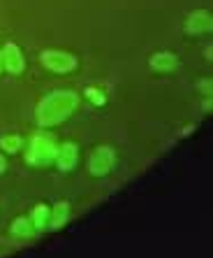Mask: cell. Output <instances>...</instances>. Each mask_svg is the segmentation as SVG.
Instances as JSON below:
<instances>
[{"mask_svg":"<svg viewBox=\"0 0 213 258\" xmlns=\"http://www.w3.org/2000/svg\"><path fill=\"white\" fill-rule=\"evenodd\" d=\"M79 96L74 91H56L49 93L47 98H42V102L37 105V123L44 128L58 126L67 116L77 109Z\"/></svg>","mask_w":213,"mask_h":258,"instance_id":"cell-1","label":"cell"},{"mask_svg":"<svg viewBox=\"0 0 213 258\" xmlns=\"http://www.w3.org/2000/svg\"><path fill=\"white\" fill-rule=\"evenodd\" d=\"M56 151H58V144L53 142V138L37 135L30 140L28 149H26V163L33 168H47L56 161Z\"/></svg>","mask_w":213,"mask_h":258,"instance_id":"cell-2","label":"cell"},{"mask_svg":"<svg viewBox=\"0 0 213 258\" xmlns=\"http://www.w3.org/2000/svg\"><path fill=\"white\" fill-rule=\"evenodd\" d=\"M42 66L51 72H58V75H65L77 68V56L70 54V51H60V49H47L40 54Z\"/></svg>","mask_w":213,"mask_h":258,"instance_id":"cell-3","label":"cell"},{"mask_svg":"<svg viewBox=\"0 0 213 258\" xmlns=\"http://www.w3.org/2000/svg\"><path fill=\"white\" fill-rule=\"evenodd\" d=\"M116 165V154L112 147H97L88 158V172L93 177H106Z\"/></svg>","mask_w":213,"mask_h":258,"instance_id":"cell-4","label":"cell"},{"mask_svg":"<svg viewBox=\"0 0 213 258\" xmlns=\"http://www.w3.org/2000/svg\"><path fill=\"white\" fill-rule=\"evenodd\" d=\"M0 51H3V68H5L10 75H21V72H24L26 60H24V54H21V49H19L17 44L7 42Z\"/></svg>","mask_w":213,"mask_h":258,"instance_id":"cell-5","label":"cell"},{"mask_svg":"<svg viewBox=\"0 0 213 258\" xmlns=\"http://www.w3.org/2000/svg\"><path fill=\"white\" fill-rule=\"evenodd\" d=\"M79 161V147L74 142H65V144H60L58 151H56V165H58L63 172H70L74 165H77Z\"/></svg>","mask_w":213,"mask_h":258,"instance_id":"cell-6","label":"cell"},{"mask_svg":"<svg viewBox=\"0 0 213 258\" xmlns=\"http://www.w3.org/2000/svg\"><path fill=\"white\" fill-rule=\"evenodd\" d=\"M213 26V19H211V12H206V10H197V12H192L188 17V24H185V28H188L190 35H201V33H208Z\"/></svg>","mask_w":213,"mask_h":258,"instance_id":"cell-7","label":"cell"},{"mask_svg":"<svg viewBox=\"0 0 213 258\" xmlns=\"http://www.w3.org/2000/svg\"><path fill=\"white\" fill-rule=\"evenodd\" d=\"M67 221H70V205L60 200V203H56L51 207V212H49V226L47 228L58 230V228H63Z\"/></svg>","mask_w":213,"mask_h":258,"instance_id":"cell-8","label":"cell"},{"mask_svg":"<svg viewBox=\"0 0 213 258\" xmlns=\"http://www.w3.org/2000/svg\"><path fill=\"white\" fill-rule=\"evenodd\" d=\"M151 68L158 72H172L178 68V58L172 51H158V54L151 56Z\"/></svg>","mask_w":213,"mask_h":258,"instance_id":"cell-9","label":"cell"},{"mask_svg":"<svg viewBox=\"0 0 213 258\" xmlns=\"http://www.w3.org/2000/svg\"><path fill=\"white\" fill-rule=\"evenodd\" d=\"M49 207L47 205H37L33 214H30V223H33V230H47L49 226Z\"/></svg>","mask_w":213,"mask_h":258,"instance_id":"cell-10","label":"cell"},{"mask_svg":"<svg viewBox=\"0 0 213 258\" xmlns=\"http://www.w3.org/2000/svg\"><path fill=\"white\" fill-rule=\"evenodd\" d=\"M10 230H12V235H17V237H28V235L33 233V223H30V219H26V216H19V219H14Z\"/></svg>","mask_w":213,"mask_h":258,"instance_id":"cell-11","label":"cell"},{"mask_svg":"<svg viewBox=\"0 0 213 258\" xmlns=\"http://www.w3.org/2000/svg\"><path fill=\"white\" fill-rule=\"evenodd\" d=\"M21 138L19 135H5V138H0V149H5L7 154H17L21 149Z\"/></svg>","mask_w":213,"mask_h":258,"instance_id":"cell-12","label":"cell"},{"mask_svg":"<svg viewBox=\"0 0 213 258\" xmlns=\"http://www.w3.org/2000/svg\"><path fill=\"white\" fill-rule=\"evenodd\" d=\"M86 96H88L95 105H104V102H106V96H102V91L100 89H93V86H90V89H86Z\"/></svg>","mask_w":213,"mask_h":258,"instance_id":"cell-13","label":"cell"},{"mask_svg":"<svg viewBox=\"0 0 213 258\" xmlns=\"http://www.w3.org/2000/svg\"><path fill=\"white\" fill-rule=\"evenodd\" d=\"M5 168H7V165H5V158H3V156H0V174H3V172H5Z\"/></svg>","mask_w":213,"mask_h":258,"instance_id":"cell-14","label":"cell"},{"mask_svg":"<svg viewBox=\"0 0 213 258\" xmlns=\"http://www.w3.org/2000/svg\"><path fill=\"white\" fill-rule=\"evenodd\" d=\"M5 70V68H3V51H0V72Z\"/></svg>","mask_w":213,"mask_h":258,"instance_id":"cell-15","label":"cell"}]
</instances>
